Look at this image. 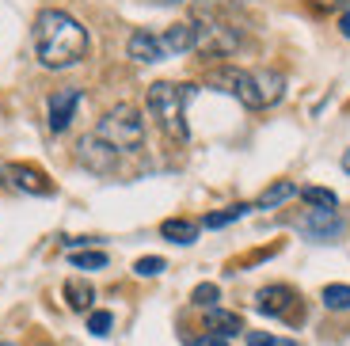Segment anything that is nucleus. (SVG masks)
<instances>
[{"mask_svg": "<svg viewBox=\"0 0 350 346\" xmlns=\"http://www.w3.org/2000/svg\"><path fill=\"white\" fill-rule=\"evenodd\" d=\"M293 194H297V187H293L289 179H278V183H271V187L255 198V209H278L282 202H289Z\"/></svg>", "mask_w": 350, "mask_h": 346, "instance_id": "obj_15", "label": "nucleus"}, {"mask_svg": "<svg viewBox=\"0 0 350 346\" xmlns=\"http://www.w3.org/2000/svg\"><path fill=\"white\" fill-rule=\"evenodd\" d=\"M339 35L350 38V12H342V16H339Z\"/></svg>", "mask_w": 350, "mask_h": 346, "instance_id": "obj_26", "label": "nucleus"}, {"mask_svg": "<svg viewBox=\"0 0 350 346\" xmlns=\"http://www.w3.org/2000/svg\"><path fill=\"white\" fill-rule=\"evenodd\" d=\"M210 84L217 92H228L232 99L247 107V111H267L286 96V77L274 69H237V65H225L210 77Z\"/></svg>", "mask_w": 350, "mask_h": 346, "instance_id": "obj_2", "label": "nucleus"}, {"mask_svg": "<svg viewBox=\"0 0 350 346\" xmlns=\"http://www.w3.org/2000/svg\"><path fill=\"white\" fill-rule=\"evenodd\" d=\"M111 328H114V316H111V312H103V308L88 312V331H92L96 338H107V335H111Z\"/></svg>", "mask_w": 350, "mask_h": 346, "instance_id": "obj_20", "label": "nucleus"}, {"mask_svg": "<svg viewBox=\"0 0 350 346\" xmlns=\"http://www.w3.org/2000/svg\"><path fill=\"white\" fill-rule=\"evenodd\" d=\"M84 92L80 88H57L50 99H46V111H50V130L53 133H65L72 126V114H77Z\"/></svg>", "mask_w": 350, "mask_h": 346, "instance_id": "obj_7", "label": "nucleus"}, {"mask_svg": "<svg viewBox=\"0 0 350 346\" xmlns=\"http://www.w3.org/2000/svg\"><path fill=\"white\" fill-rule=\"evenodd\" d=\"M92 301H96L92 282H84V278H69V282H65V304H69L72 312H92Z\"/></svg>", "mask_w": 350, "mask_h": 346, "instance_id": "obj_13", "label": "nucleus"}, {"mask_svg": "<svg viewBox=\"0 0 350 346\" xmlns=\"http://www.w3.org/2000/svg\"><path fill=\"white\" fill-rule=\"evenodd\" d=\"M88 53V31L62 8H42L35 19V57L46 69H72Z\"/></svg>", "mask_w": 350, "mask_h": 346, "instance_id": "obj_1", "label": "nucleus"}, {"mask_svg": "<svg viewBox=\"0 0 350 346\" xmlns=\"http://www.w3.org/2000/svg\"><path fill=\"white\" fill-rule=\"evenodd\" d=\"M217 297H221V289L213 286V282H202V286H194L191 301L198 304V308H217Z\"/></svg>", "mask_w": 350, "mask_h": 346, "instance_id": "obj_21", "label": "nucleus"}, {"mask_svg": "<svg viewBox=\"0 0 350 346\" xmlns=\"http://www.w3.org/2000/svg\"><path fill=\"white\" fill-rule=\"evenodd\" d=\"M247 209H255V206H244V202H240V206H228V209H221V213H206L202 225L206 228H225V225H232V221H240Z\"/></svg>", "mask_w": 350, "mask_h": 346, "instance_id": "obj_17", "label": "nucleus"}, {"mask_svg": "<svg viewBox=\"0 0 350 346\" xmlns=\"http://www.w3.org/2000/svg\"><path fill=\"white\" fill-rule=\"evenodd\" d=\"M198 228L202 225H194V221H187V217H167L164 225H160V236L172 240V243H194L198 240Z\"/></svg>", "mask_w": 350, "mask_h": 346, "instance_id": "obj_14", "label": "nucleus"}, {"mask_svg": "<svg viewBox=\"0 0 350 346\" xmlns=\"http://www.w3.org/2000/svg\"><path fill=\"white\" fill-rule=\"evenodd\" d=\"M69 263H72L77 270H103L111 259H107V251H72Z\"/></svg>", "mask_w": 350, "mask_h": 346, "instance_id": "obj_18", "label": "nucleus"}, {"mask_svg": "<svg viewBox=\"0 0 350 346\" xmlns=\"http://www.w3.org/2000/svg\"><path fill=\"white\" fill-rule=\"evenodd\" d=\"M160 42H164L167 57H172V53L198 50L202 46V23H175V27H167L164 35H160Z\"/></svg>", "mask_w": 350, "mask_h": 346, "instance_id": "obj_9", "label": "nucleus"}, {"mask_svg": "<svg viewBox=\"0 0 350 346\" xmlns=\"http://www.w3.org/2000/svg\"><path fill=\"white\" fill-rule=\"evenodd\" d=\"M42 346H50V343H42Z\"/></svg>", "mask_w": 350, "mask_h": 346, "instance_id": "obj_29", "label": "nucleus"}, {"mask_svg": "<svg viewBox=\"0 0 350 346\" xmlns=\"http://www.w3.org/2000/svg\"><path fill=\"white\" fill-rule=\"evenodd\" d=\"M0 175H4L16 191H23V194H53V183H50V175H46L42 168L4 164V168H0Z\"/></svg>", "mask_w": 350, "mask_h": 346, "instance_id": "obj_8", "label": "nucleus"}, {"mask_svg": "<svg viewBox=\"0 0 350 346\" xmlns=\"http://www.w3.org/2000/svg\"><path fill=\"white\" fill-rule=\"evenodd\" d=\"M206 328H210V335H217V338L244 335V320H240L237 312H225V308H210V312H206Z\"/></svg>", "mask_w": 350, "mask_h": 346, "instance_id": "obj_12", "label": "nucleus"}, {"mask_svg": "<svg viewBox=\"0 0 350 346\" xmlns=\"http://www.w3.org/2000/svg\"><path fill=\"white\" fill-rule=\"evenodd\" d=\"M194 92H198L194 84H175V80H157V84L145 92L149 114L157 118V126L172 141H187V137H191V130H187V103H191Z\"/></svg>", "mask_w": 350, "mask_h": 346, "instance_id": "obj_3", "label": "nucleus"}, {"mask_svg": "<svg viewBox=\"0 0 350 346\" xmlns=\"http://www.w3.org/2000/svg\"><path fill=\"white\" fill-rule=\"evenodd\" d=\"M77 156H80V164L92 168V172H99V175H103V172H114V160H118V156H114L111 148L103 145V141L92 137V133H84V137H80Z\"/></svg>", "mask_w": 350, "mask_h": 346, "instance_id": "obj_11", "label": "nucleus"}, {"mask_svg": "<svg viewBox=\"0 0 350 346\" xmlns=\"http://www.w3.org/2000/svg\"><path fill=\"white\" fill-rule=\"evenodd\" d=\"M342 172L350 175V148H347V152H342Z\"/></svg>", "mask_w": 350, "mask_h": 346, "instance_id": "obj_27", "label": "nucleus"}, {"mask_svg": "<svg viewBox=\"0 0 350 346\" xmlns=\"http://www.w3.org/2000/svg\"><path fill=\"white\" fill-rule=\"evenodd\" d=\"M0 346H8V343H0Z\"/></svg>", "mask_w": 350, "mask_h": 346, "instance_id": "obj_28", "label": "nucleus"}, {"mask_svg": "<svg viewBox=\"0 0 350 346\" xmlns=\"http://www.w3.org/2000/svg\"><path fill=\"white\" fill-rule=\"evenodd\" d=\"M247 346H301L297 338H278V335H267V331H247Z\"/></svg>", "mask_w": 350, "mask_h": 346, "instance_id": "obj_22", "label": "nucleus"}, {"mask_svg": "<svg viewBox=\"0 0 350 346\" xmlns=\"http://www.w3.org/2000/svg\"><path fill=\"white\" fill-rule=\"evenodd\" d=\"M255 308L267 312V316H278V320H301V301H297V289L293 286H262L255 293Z\"/></svg>", "mask_w": 350, "mask_h": 346, "instance_id": "obj_6", "label": "nucleus"}, {"mask_svg": "<svg viewBox=\"0 0 350 346\" xmlns=\"http://www.w3.org/2000/svg\"><path fill=\"white\" fill-rule=\"evenodd\" d=\"M164 267H167V263L160 259V255H145V259H137V263H133V270H137L141 278H157Z\"/></svg>", "mask_w": 350, "mask_h": 346, "instance_id": "obj_23", "label": "nucleus"}, {"mask_svg": "<svg viewBox=\"0 0 350 346\" xmlns=\"http://www.w3.org/2000/svg\"><path fill=\"white\" fill-rule=\"evenodd\" d=\"M316 12H335V8H347L350 12V0H308Z\"/></svg>", "mask_w": 350, "mask_h": 346, "instance_id": "obj_24", "label": "nucleus"}, {"mask_svg": "<svg viewBox=\"0 0 350 346\" xmlns=\"http://www.w3.org/2000/svg\"><path fill=\"white\" fill-rule=\"evenodd\" d=\"M297 232L312 243H335L347 232V221H342L339 209H305L297 217Z\"/></svg>", "mask_w": 350, "mask_h": 346, "instance_id": "obj_5", "label": "nucleus"}, {"mask_svg": "<svg viewBox=\"0 0 350 346\" xmlns=\"http://www.w3.org/2000/svg\"><path fill=\"white\" fill-rule=\"evenodd\" d=\"M126 53H130L133 61H141V65H157V61L167 57L160 35H152V31H133L130 42H126Z\"/></svg>", "mask_w": 350, "mask_h": 346, "instance_id": "obj_10", "label": "nucleus"}, {"mask_svg": "<svg viewBox=\"0 0 350 346\" xmlns=\"http://www.w3.org/2000/svg\"><path fill=\"white\" fill-rule=\"evenodd\" d=\"M320 301H324V308H332V312H347L350 308V286H324Z\"/></svg>", "mask_w": 350, "mask_h": 346, "instance_id": "obj_19", "label": "nucleus"}, {"mask_svg": "<svg viewBox=\"0 0 350 346\" xmlns=\"http://www.w3.org/2000/svg\"><path fill=\"white\" fill-rule=\"evenodd\" d=\"M191 346H228V338H217V335H206V338H194Z\"/></svg>", "mask_w": 350, "mask_h": 346, "instance_id": "obj_25", "label": "nucleus"}, {"mask_svg": "<svg viewBox=\"0 0 350 346\" xmlns=\"http://www.w3.org/2000/svg\"><path fill=\"white\" fill-rule=\"evenodd\" d=\"M92 137H96V141H103V145L111 148L114 156L137 152V148L145 145V118L137 114V107L118 103V107H111V111H107L103 118L96 122V130H92Z\"/></svg>", "mask_w": 350, "mask_h": 346, "instance_id": "obj_4", "label": "nucleus"}, {"mask_svg": "<svg viewBox=\"0 0 350 346\" xmlns=\"http://www.w3.org/2000/svg\"><path fill=\"white\" fill-rule=\"evenodd\" d=\"M297 194L312 209H339V198H335V191H327V187H305V191H297Z\"/></svg>", "mask_w": 350, "mask_h": 346, "instance_id": "obj_16", "label": "nucleus"}]
</instances>
